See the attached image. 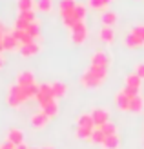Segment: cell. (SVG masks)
Segmentation results:
<instances>
[{"mask_svg": "<svg viewBox=\"0 0 144 149\" xmlns=\"http://www.w3.org/2000/svg\"><path fill=\"white\" fill-rule=\"evenodd\" d=\"M49 120H51V118H48L46 115L42 113V111H39V113H35V115L31 116V125H33V127H37V129H42Z\"/></svg>", "mask_w": 144, "mask_h": 149, "instance_id": "16", "label": "cell"}, {"mask_svg": "<svg viewBox=\"0 0 144 149\" xmlns=\"http://www.w3.org/2000/svg\"><path fill=\"white\" fill-rule=\"evenodd\" d=\"M58 11H60L62 24L67 29H71L75 24L84 22L88 6L86 4H79L77 0H58Z\"/></svg>", "mask_w": 144, "mask_h": 149, "instance_id": "1", "label": "cell"}, {"mask_svg": "<svg viewBox=\"0 0 144 149\" xmlns=\"http://www.w3.org/2000/svg\"><path fill=\"white\" fill-rule=\"evenodd\" d=\"M139 91H135V89H130V87H122L120 91L115 95V104H117V107L120 111H130V104H131V98L133 96H137Z\"/></svg>", "mask_w": 144, "mask_h": 149, "instance_id": "5", "label": "cell"}, {"mask_svg": "<svg viewBox=\"0 0 144 149\" xmlns=\"http://www.w3.org/2000/svg\"><path fill=\"white\" fill-rule=\"evenodd\" d=\"M110 64H111V56L108 55V51H104V49L95 51L91 55V58H89V65H97V68L110 69Z\"/></svg>", "mask_w": 144, "mask_h": 149, "instance_id": "6", "label": "cell"}, {"mask_svg": "<svg viewBox=\"0 0 144 149\" xmlns=\"http://www.w3.org/2000/svg\"><path fill=\"white\" fill-rule=\"evenodd\" d=\"M98 131L104 133V136H111V135H117V125L113 122H108V124H102V125H97Z\"/></svg>", "mask_w": 144, "mask_h": 149, "instance_id": "25", "label": "cell"}, {"mask_svg": "<svg viewBox=\"0 0 144 149\" xmlns=\"http://www.w3.org/2000/svg\"><path fill=\"white\" fill-rule=\"evenodd\" d=\"M91 118L95 122V127L97 125H102V124H108L110 122V111L106 107H95L91 111Z\"/></svg>", "mask_w": 144, "mask_h": 149, "instance_id": "10", "label": "cell"}, {"mask_svg": "<svg viewBox=\"0 0 144 149\" xmlns=\"http://www.w3.org/2000/svg\"><path fill=\"white\" fill-rule=\"evenodd\" d=\"M102 26H108V27H113V26H115L117 24V20H119V15L115 13V11H104L102 13Z\"/></svg>", "mask_w": 144, "mask_h": 149, "instance_id": "19", "label": "cell"}, {"mask_svg": "<svg viewBox=\"0 0 144 149\" xmlns=\"http://www.w3.org/2000/svg\"><path fill=\"white\" fill-rule=\"evenodd\" d=\"M2 46H4V51H20V42L15 38V35L13 31H9L7 35H4V38H2Z\"/></svg>", "mask_w": 144, "mask_h": 149, "instance_id": "11", "label": "cell"}, {"mask_svg": "<svg viewBox=\"0 0 144 149\" xmlns=\"http://www.w3.org/2000/svg\"><path fill=\"white\" fill-rule=\"evenodd\" d=\"M31 149H37V147H31Z\"/></svg>", "mask_w": 144, "mask_h": 149, "instance_id": "35", "label": "cell"}, {"mask_svg": "<svg viewBox=\"0 0 144 149\" xmlns=\"http://www.w3.org/2000/svg\"><path fill=\"white\" fill-rule=\"evenodd\" d=\"M108 71L110 69H104V68H97V65H89V68L82 73L80 77V84L88 87V89H93V87H98L102 86L106 78H108Z\"/></svg>", "mask_w": 144, "mask_h": 149, "instance_id": "2", "label": "cell"}, {"mask_svg": "<svg viewBox=\"0 0 144 149\" xmlns=\"http://www.w3.org/2000/svg\"><path fill=\"white\" fill-rule=\"evenodd\" d=\"M140 84H142V80H140L135 73L126 74V87L135 89V91H140Z\"/></svg>", "mask_w": 144, "mask_h": 149, "instance_id": "20", "label": "cell"}, {"mask_svg": "<svg viewBox=\"0 0 144 149\" xmlns=\"http://www.w3.org/2000/svg\"><path fill=\"white\" fill-rule=\"evenodd\" d=\"M35 20H37L35 11H18L17 18H15V29H26Z\"/></svg>", "mask_w": 144, "mask_h": 149, "instance_id": "9", "label": "cell"}, {"mask_svg": "<svg viewBox=\"0 0 144 149\" xmlns=\"http://www.w3.org/2000/svg\"><path fill=\"white\" fill-rule=\"evenodd\" d=\"M40 111H42V113L46 115L48 118H55V116L58 115V102H57V100H53V102L46 104V106H42Z\"/></svg>", "mask_w": 144, "mask_h": 149, "instance_id": "17", "label": "cell"}, {"mask_svg": "<svg viewBox=\"0 0 144 149\" xmlns=\"http://www.w3.org/2000/svg\"><path fill=\"white\" fill-rule=\"evenodd\" d=\"M142 109H144V100H142V96H140V95L133 96V98H131V104H130V111H131V113H142Z\"/></svg>", "mask_w": 144, "mask_h": 149, "instance_id": "24", "label": "cell"}, {"mask_svg": "<svg viewBox=\"0 0 144 149\" xmlns=\"http://www.w3.org/2000/svg\"><path fill=\"white\" fill-rule=\"evenodd\" d=\"M40 149H55L53 146H44V147H40Z\"/></svg>", "mask_w": 144, "mask_h": 149, "instance_id": "34", "label": "cell"}, {"mask_svg": "<svg viewBox=\"0 0 144 149\" xmlns=\"http://www.w3.org/2000/svg\"><path fill=\"white\" fill-rule=\"evenodd\" d=\"M29 100V96L26 93V89L24 87H20L18 84H13L9 86V89H7V96H6V102H7V106L9 107H20L24 102Z\"/></svg>", "mask_w": 144, "mask_h": 149, "instance_id": "3", "label": "cell"}, {"mask_svg": "<svg viewBox=\"0 0 144 149\" xmlns=\"http://www.w3.org/2000/svg\"><path fill=\"white\" fill-rule=\"evenodd\" d=\"M17 84L20 87H29V86L37 84V82H35V74L31 71H20L17 74Z\"/></svg>", "mask_w": 144, "mask_h": 149, "instance_id": "12", "label": "cell"}, {"mask_svg": "<svg viewBox=\"0 0 144 149\" xmlns=\"http://www.w3.org/2000/svg\"><path fill=\"white\" fill-rule=\"evenodd\" d=\"M142 144H144V142H142Z\"/></svg>", "mask_w": 144, "mask_h": 149, "instance_id": "36", "label": "cell"}, {"mask_svg": "<svg viewBox=\"0 0 144 149\" xmlns=\"http://www.w3.org/2000/svg\"><path fill=\"white\" fill-rule=\"evenodd\" d=\"M40 53V44L39 42H29V44H24V46L20 47V55L22 56H35V55H39Z\"/></svg>", "mask_w": 144, "mask_h": 149, "instance_id": "13", "label": "cell"}, {"mask_svg": "<svg viewBox=\"0 0 144 149\" xmlns=\"http://www.w3.org/2000/svg\"><path fill=\"white\" fill-rule=\"evenodd\" d=\"M77 127H89V129H95V122L91 118V113H82L77 118Z\"/></svg>", "mask_w": 144, "mask_h": 149, "instance_id": "18", "label": "cell"}, {"mask_svg": "<svg viewBox=\"0 0 144 149\" xmlns=\"http://www.w3.org/2000/svg\"><path fill=\"white\" fill-rule=\"evenodd\" d=\"M35 7L42 13H49L53 9V0H35Z\"/></svg>", "mask_w": 144, "mask_h": 149, "instance_id": "27", "label": "cell"}, {"mask_svg": "<svg viewBox=\"0 0 144 149\" xmlns=\"http://www.w3.org/2000/svg\"><path fill=\"white\" fill-rule=\"evenodd\" d=\"M70 36L73 44H84V40L88 38V27L84 22H79L70 29Z\"/></svg>", "mask_w": 144, "mask_h": 149, "instance_id": "7", "label": "cell"}, {"mask_svg": "<svg viewBox=\"0 0 144 149\" xmlns=\"http://www.w3.org/2000/svg\"><path fill=\"white\" fill-rule=\"evenodd\" d=\"M124 42H126V46L130 47V49L142 47V46H144V24L131 27L130 31H128L126 38H124Z\"/></svg>", "mask_w": 144, "mask_h": 149, "instance_id": "4", "label": "cell"}, {"mask_svg": "<svg viewBox=\"0 0 144 149\" xmlns=\"http://www.w3.org/2000/svg\"><path fill=\"white\" fill-rule=\"evenodd\" d=\"M119 146H120L119 133H117V135H111V136H106L104 142H102V147L104 149H119Z\"/></svg>", "mask_w": 144, "mask_h": 149, "instance_id": "21", "label": "cell"}, {"mask_svg": "<svg viewBox=\"0 0 144 149\" xmlns=\"http://www.w3.org/2000/svg\"><path fill=\"white\" fill-rule=\"evenodd\" d=\"M0 149H17V146H15V144H11V142H7V140H6V142H4L2 146H0Z\"/></svg>", "mask_w": 144, "mask_h": 149, "instance_id": "31", "label": "cell"}, {"mask_svg": "<svg viewBox=\"0 0 144 149\" xmlns=\"http://www.w3.org/2000/svg\"><path fill=\"white\" fill-rule=\"evenodd\" d=\"M93 131H95V129H89V127H77V131H75V136H77L79 140H91Z\"/></svg>", "mask_w": 144, "mask_h": 149, "instance_id": "26", "label": "cell"}, {"mask_svg": "<svg viewBox=\"0 0 144 149\" xmlns=\"http://www.w3.org/2000/svg\"><path fill=\"white\" fill-rule=\"evenodd\" d=\"M37 100H39L40 107L46 106V104L57 100L55 95H53V89H51V84H39V93H37Z\"/></svg>", "mask_w": 144, "mask_h": 149, "instance_id": "8", "label": "cell"}, {"mask_svg": "<svg viewBox=\"0 0 144 149\" xmlns=\"http://www.w3.org/2000/svg\"><path fill=\"white\" fill-rule=\"evenodd\" d=\"M51 89H53L55 98H62V96H66V93H67V86L64 84V82H53Z\"/></svg>", "mask_w": 144, "mask_h": 149, "instance_id": "22", "label": "cell"}, {"mask_svg": "<svg viewBox=\"0 0 144 149\" xmlns=\"http://www.w3.org/2000/svg\"><path fill=\"white\" fill-rule=\"evenodd\" d=\"M17 7L18 11H33L35 0H17Z\"/></svg>", "mask_w": 144, "mask_h": 149, "instance_id": "28", "label": "cell"}, {"mask_svg": "<svg viewBox=\"0 0 144 149\" xmlns=\"http://www.w3.org/2000/svg\"><path fill=\"white\" fill-rule=\"evenodd\" d=\"M113 2V0H88V6L91 9H97V11H108V6Z\"/></svg>", "mask_w": 144, "mask_h": 149, "instance_id": "23", "label": "cell"}, {"mask_svg": "<svg viewBox=\"0 0 144 149\" xmlns=\"http://www.w3.org/2000/svg\"><path fill=\"white\" fill-rule=\"evenodd\" d=\"M135 74H137L140 80H144V62L137 64V68H135Z\"/></svg>", "mask_w": 144, "mask_h": 149, "instance_id": "30", "label": "cell"}, {"mask_svg": "<svg viewBox=\"0 0 144 149\" xmlns=\"http://www.w3.org/2000/svg\"><path fill=\"white\" fill-rule=\"evenodd\" d=\"M104 133L102 131H98L97 127H95V131H93V136H91V142L93 144H98V146H102V142H104Z\"/></svg>", "mask_w": 144, "mask_h": 149, "instance_id": "29", "label": "cell"}, {"mask_svg": "<svg viewBox=\"0 0 144 149\" xmlns=\"http://www.w3.org/2000/svg\"><path fill=\"white\" fill-rule=\"evenodd\" d=\"M17 149H31V147H27L26 144H20V146H17Z\"/></svg>", "mask_w": 144, "mask_h": 149, "instance_id": "32", "label": "cell"}, {"mask_svg": "<svg viewBox=\"0 0 144 149\" xmlns=\"http://www.w3.org/2000/svg\"><path fill=\"white\" fill-rule=\"evenodd\" d=\"M4 65V56H2V53H0V68Z\"/></svg>", "mask_w": 144, "mask_h": 149, "instance_id": "33", "label": "cell"}, {"mask_svg": "<svg viewBox=\"0 0 144 149\" xmlns=\"http://www.w3.org/2000/svg\"><path fill=\"white\" fill-rule=\"evenodd\" d=\"M7 142H11L15 146L24 144V131L18 129V127H11L9 131H7Z\"/></svg>", "mask_w": 144, "mask_h": 149, "instance_id": "14", "label": "cell"}, {"mask_svg": "<svg viewBox=\"0 0 144 149\" xmlns=\"http://www.w3.org/2000/svg\"><path fill=\"white\" fill-rule=\"evenodd\" d=\"M98 38H100L104 44H113V40H115V31H113V27L102 26L100 31H98Z\"/></svg>", "mask_w": 144, "mask_h": 149, "instance_id": "15", "label": "cell"}]
</instances>
